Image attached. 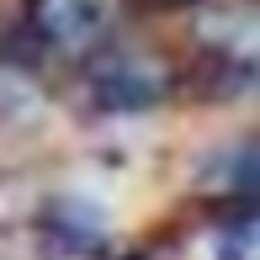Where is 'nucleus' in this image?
Segmentation results:
<instances>
[{
    "label": "nucleus",
    "mask_w": 260,
    "mask_h": 260,
    "mask_svg": "<svg viewBox=\"0 0 260 260\" xmlns=\"http://www.w3.org/2000/svg\"><path fill=\"white\" fill-rule=\"evenodd\" d=\"M90 101L101 106V112H144V106H154L165 90H170V75H165V64L149 48H138V43H96L90 48Z\"/></svg>",
    "instance_id": "f257e3e1"
},
{
    "label": "nucleus",
    "mask_w": 260,
    "mask_h": 260,
    "mask_svg": "<svg viewBox=\"0 0 260 260\" xmlns=\"http://www.w3.org/2000/svg\"><path fill=\"white\" fill-rule=\"evenodd\" d=\"M27 27L53 53H90L112 32V0H27Z\"/></svg>",
    "instance_id": "f03ea898"
},
{
    "label": "nucleus",
    "mask_w": 260,
    "mask_h": 260,
    "mask_svg": "<svg viewBox=\"0 0 260 260\" xmlns=\"http://www.w3.org/2000/svg\"><path fill=\"white\" fill-rule=\"evenodd\" d=\"M197 38H202L207 53H218V64L250 75L255 69V43H260V21L250 0H212V6L197 16Z\"/></svg>",
    "instance_id": "7ed1b4c3"
},
{
    "label": "nucleus",
    "mask_w": 260,
    "mask_h": 260,
    "mask_svg": "<svg viewBox=\"0 0 260 260\" xmlns=\"http://www.w3.org/2000/svg\"><path fill=\"white\" fill-rule=\"evenodd\" d=\"M32 106H38V85H32V75L16 69V64H0V122L27 117Z\"/></svg>",
    "instance_id": "20e7f679"
},
{
    "label": "nucleus",
    "mask_w": 260,
    "mask_h": 260,
    "mask_svg": "<svg viewBox=\"0 0 260 260\" xmlns=\"http://www.w3.org/2000/svg\"><path fill=\"white\" fill-rule=\"evenodd\" d=\"M144 6H186V0H144Z\"/></svg>",
    "instance_id": "39448f33"
}]
</instances>
